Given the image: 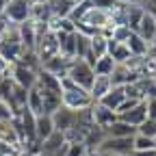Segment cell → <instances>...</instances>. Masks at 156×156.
I'll return each mask as SVG.
<instances>
[{"mask_svg": "<svg viewBox=\"0 0 156 156\" xmlns=\"http://www.w3.org/2000/svg\"><path fill=\"white\" fill-rule=\"evenodd\" d=\"M67 78L80 89H87L93 85V78H95V72L93 67L85 61V58H72V63L67 67Z\"/></svg>", "mask_w": 156, "mask_h": 156, "instance_id": "6da1fadb", "label": "cell"}, {"mask_svg": "<svg viewBox=\"0 0 156 156\" xmlns=\"http://www.w3.org/2000/svg\"><path fill=\"white\" fill-rule=\"evenodd\" d=\"M61 102L65 108L69 111H87L91 108L95 102H93V98L87 89H80V87H74V89H67L61 93Z\"/></svg>", "mask_w": 156, "mask_h": 156, "instance_id": "7a4b0ae2", "label": "cell"}, {"mask_svg": "<svg viewBox=\"0 0 156 156\" xmlns=\"http://www.w3.org/2000/svg\"><path fill=\"white\" fill-rule=\"evenodd\" d=\"M95 152H100V154L132 156L134 154V136H106Z\"/></svg>", "mask_w": 156, "mask_h": 156, "instance_id": "3957f363", "label": "cell"}, {"mask_svg": "<svg viewBox=\"0 0 156 156\" xmlns=\"http://www.w3.org/2000/svg\"><path fill=\"white\" fill-rule=\"evenodd\" d=\"M2 17L13 24H24L33 20V2L30 0H9Z\"/></svg>", "mask_w": 156, "mask_h": 156, "instance_id": "277c9868", "label": "cell"}, {"mask_svg": "<svg viewBox=\"0 0 156 156\" xmlns=\"http://www.w3.org/2000/svg\"><path fill=\"white\" fill-rule=\"evenodd\" d=\"M9 76H11V80L20 87H24L26 91L35 89L37 87V69H30L22 63H13L9 67Z\"/></svg>", "mask_w": 156, "mask_h": 156, "instance_id": "5b68a950", "label": "cell"}, {"mask_svg": "<svg viewBox=\"0 0 156 156\" xmlns=\"http://www.w3.org/2000/svg\"><path fill=\"white\" fill-rule=\"evenodd\" d=\"M37 58H39V63H46L48 58H52L54 54H58V39H56V33H44V35H39L37 37Z\"/></svg>", "mask_w": 156, "mask_h": 156, "instance_id": "8992f818", "label": "cell"}, {"mask_svg": "<svg viewBox=\"0 0 156 156\" xmlns=\"http://www.w3.org/2000/svg\"><path fill=\"white\" fill-rule=\"evenodd\" d=\"M78 115H80V111H69V108H65V106H61L54 115H52V122H54V130H58V132H67V130H72L76 124H78Z\"/></svg>", "mask_w": 156, "mask_h": 156, "instance_id": "52a82bcc", "label": "cell"}, {"mask_svg": "<svg viewBox=\"0 0 156 156\" xmlns=\"http://www.w3.org/2000/svg\"><path fill=\"white\" fill-rule=\"evenodd\" d=\"M91 115H93V126H100V128H104V130L119 119V115H117L115 111L106 108V106L100 104V102H95V104L91 106Z\"/></svg>", "mask_w": 156, "mask_h": 156, "instance_id": "ba28073f", "label": "cell"}, {"mask_svg": "<svg viewBox=\"0 0 156 156\" xmlns=\"http://www.w3.org/2000/svg\"><path fill=\"white\" fill-rule=\"evenodd\" d=\"M108 54V37H104L102 33H98L91 37V48H89V56L85 58V61L93 67V63L98 61V58H102Z\"/></svg>", "mask_w": 156, "mask_h": 156, "instance_id": "9c48e42d", "label": "cell"}, {"mask_svg": "<svg viewBox=\"0 0 156 156\" xmlns=\"http://www.w3.org/2000/svg\"><path fill=\"white\" fill-rule=\"evenodd\" d=\"M37 24L33 22V20H28V22L20 24V39H22V48L24 50H30L35 52L37 48Z\"/></svg>", "mask_w": 156, "mask_h": 156, "instance_id": "30bf717a", "label": "cell"}, {"mask_svg": "<svg viewBox=\"0 0 156 156\" xmlns=\"http://www.w3.org/2000/svg\"><path fill=\"white\" fill-rule=\"evenodd\" d=\"M119 119H122V122H126V124H130L132 128L139 130V126L147 119V106H145V102H139L134 108H130V111L122 113V115H119Z\"/></svg>", "mask_w": 156, "mask_h": 156, "instance_id": "8fae6325", "label": "cell"}, {"mask_svg": "<svg viewBox=\"0 0 156 156\" xmlns=\"http://www.w3.org/2000/svg\"><path fill=\"white\" fill-rule=\"evenodd\" d=\"M69 58H65L61 52L58 54H54L52 58H48V61L41 65V69H46V72H50V74H54V76H58V78H63V76H67V67H69Z\"/></svg>", "mask_w": 156, "mask_h": 156, "instance_id": "7c38bea8", "label": "cell"}, {"mask_svg": "<svg viewBox=\"0 0 156 156\" xmlns=\"http://www.w3.org/2000/svg\"><path fill=\"white\" fill-rule=\"evenodd\" d=\"M63 147H65V134L58 130H54L46 141H41V154L46 156H54L58 152H63Z\"/></svg>", "mask_w": 156, "mask_h": 156, "instance_id": "4fadbf2b", "label": "cell"}, {"mask_svg": "<svg viewBox=\"0 0 156 156\" xmlns=\"http://www.w3.org/2000/svg\"><path fill=\"white\" fill-rule=\"evenodd\" d=\"M37 87L41 91H54V93H61V78L46 72V69H39L37 72Z\"/></svg>", "mask_w": 156, "mask_h": 156, "instance_id": "5bb4252c", "label": "cell"}, {"mask_svg": "<svg viewBox=\"0 0 156 156\" xmlns=\"http://www.w3.org/2000/svg\"><path fill=\"white\" fill-rule=\"evenodd\" d=\"M111 89H113L111 76H95V78H93V85L89 87V93H91V98H93V102H100Z\"/></svg>", "mask_w": 156, "mask_h": 156, "instance_id": "9a60e30c", "label": "cell"}, {"mask_svg": "<svg viewBox=\"0 0 156 156\" xmlns=\"http://www.w3.org/2000/svg\"><path fill=\"white\" fill-rule=\"evenodd\" d=\"M134 33L139 35L141 39H145L147 44H152L154 41V35H156V20L145 11V15L141 17V22H139V26L134 28Z\"/></svg>", "mask_w": 156, "mask_h": 156, "instance_id": "2e32d148", "label": "cell"}, {"mask_svg": "<svg viewBox=\"0 0 156 156\" xmlns=\"http://www.w3.org/2000/svg\"><path fill=\"white\" fill-rule=\"evenodd\" d=\"M52 132H54L52 115H39L37 122H35V139H37V141H46Z\"/></svg>", "mask_w": 156, "mask_h": 156, "instance_id": "e0dca14e", "label": "cell"}, {"mask_svg": "<svg viewBox=\"0 0 156 156\" xmlns=\"http://www.w3.org/2000/svg\"><path fill=\"white\" fill-rule=\"evenodd\" d=\"M126 100V91H124V87H113L102 100H100V104H104L106 108H111V111H115L117 113V108L122 106V102Z\"/></svg>", "mask_w": 156, "mask_h": 156, "instance_id": "ac0fdd59", "label": "cell"}, {"mask_svg": "<svg viewBox=\"0 0 156 156\" xmlns=\"http://www.w3.org/2000/svg\"><path fill=\"white\" fill-rule=\"evenodd\" d=\"M39 89V87H37ZM41 91V89H39ZM41 98H44V115H54L58 108L63 106L61 102V93H54V91H41Z\"/></svg>", "mask_w": 156, "mask_h": 156, "instance_id": "d6986e66", "label": "cell"}, {"mask_svg": "<svg viewBox=\"0 0 156 156\" xmlns=\"http://www.w3.org/2000/svg\"><path fill=\"white\" fill-rule=\"evenodd\" d=\"M126 46H128V50H130L132 56H147V48H150V44L145 41V39H141L136 33L130 35V39L126 41Z\"/></svg>", "mask_w": 156, "mask_h": 156, "instance_id": "ffe728a7", "label": "cell"}, {"mask_svg": "<svg viewBox=\"0 0 156 156\" xmlns=\"http://www.w3.org/2000/svg\"><path fill=\"white\" fill-rule=\"evenodd\" d=\"M74 44H76V58H87L91 48V37L85 33H74Z\"/></svg>", "mask_w": 156, "mask_h": 156, "instance_id": "44dd1931", "label": "cell"}, {"mask_svg": "<svg viewBox=\"0 0 156 156\" xmlns=\"http://www.w3.org/2000/svg\"><path fill=\"white\" fill-rule=\"evenodd\" d=\"M26 106H28V111H30L35 117L44 115V98H41V91H39L37 87L28 91V102H26Z\"/></svg>", "mask_w": 156, "mask_h": 156, "instance_id": "7402d4cb", "label": "cell"}, {"mask_svg": "<svg viewBox=\"0 0 156 156\" xmlns=\"http://www.w3.org/2000/svg\"><path fill=\"white\" fill-rule=\"evenodd\" d=\"M134 134H136V128H132L122 119H117L113 126L106 128V136H134Z\"/></svg>", "mask_w": 156, "mask_h": 156, "instance_id": "603a6c76", "label": "cell"}, {"mask_svg": "<svg viewBox=\"0 0 156 156\" xmlns=\"http://www.w3.org/2000/svg\"><path fill=\"white\" fill-rule=\"evenodd\" d=\"M50 11L54 17H69L72 9H74V2L72 0H50Z\"/></svg>", "mask_w": 156, "mask_h": 156, "instance_id": "cb8c5ba5", "label": "cell"}, {"mask_svg": "<svg viewBox=\"0 0 156 156\" xmlns=\"http://www.w3.org/2000/svg\"><path fill=\"white\" fill-rule=\"evenodd\" d=\"M115 65H117V63L113 61V56L106 54V56L98 58V61L93 63V72H95V76H111L113 69H115Z\"/></svg>", "mask_w": 156, "mask_h": 156, "instance_id": "d4e9b609", "label": "cell"}, {"mask_svg": "<svg viewBox=\"0 0 156 156\" xmlns=\"http://www.w3.org/2000/svg\"><path fill=\"white\" fill-rule=\"evenodd\" d=\"M134 30H130L128 26H122V24H115L113 28H111V35H108V39H113V41H117V44H126L128 39H130V35H132Z\"/></svg>", "mask_w": 156, "mask_h": 156, "instance_id": "484cf974", "label": "cell"}, {"mask_svg": "<svg viewBox=\"0 0 156 156\" xmlns=\"http://www.w3.org/2000/svg\"><path fill=\"white\" fill-rule=\"evenodd\" d=\"M156 150V141L150 136H143L136 132L134 134V152H154Z\"/></svg>", "mask_w": 156, "mask_h": 156, "instance_id": "4316f807", "label": "cell"}, {"mask_svg": "<svg viewBox=\"0 0 156 156\" xmlns=\"http://www.w3.org/2000/svg\"><path fill=\"white\" fill-rule=\"evenodd\" d=\"M89 147L85 143H67L65 145V156H87Z\"/></svg>", "mask_w": 156, "mask_h": 156, "instance_id": "83f0119b", "label": "cell"}, {"mask_svg": "<svg viewBox=\"0 0 156 156\" xmlns=\"http://www.w3.org/2000/svg\"><path fill=\"white\" fill-rule=\"evenodd\" d=\"M136 132L143 134V136H150V139L156 141V119H145V122L139 126V130H136Z\"/></svg>", "mask_w": 156, "mask_h": 156, "instance_id": "f1b7e54d", "label": "cell"}, {"mask_svg": "<svg viewBox=\"0 0 156 156\" xmlns=\"http://www.w3.org/2000/svg\"><path fill=\"white\" fill-rule=\"evenodd\" d=\"M15 119V111L7 100H0V122H13Z\"/></svg>", "mask_w": 156, "mask_h": 156, "instance_id": "f546056e", "label": "cell"}, {"mask_svg": "<svg viewBox=\"0 0 156 156\" xmlns=\"http://www.w3.org/2000/svg\"><path fill=\"white\" fill-rule=\"evenodd\" d=\"M91 7H95V9H102V11H108V13H113L117 7H119V2L117 0H91Z\"/></svg>", "mask_w": 156, "mask_h": 156, "instance_id": "4dcf8cb0", "label": "cell"}, {"mask_svg": "<svg viewBox=\"0 0 156 156\" xmlns=\"http://www.w3.org/2000/svg\"><path fill=\"white\" fill-rule=\"evenodd\" d=\"M145 106H147V119H156V98H147Z\"/></svg>", "mask_w": 156, "mask_h": 156, "instance_id": "1f68e13d", "label": "cell"}, {"mask_svg": "<svg viewBox=\"0 0 156 156\" xmlns=\"http://www.w3.org/2000/svg\"><path fill=\"white\" fill-rule=\"evenodd\" d=\"M143 9L156 20V0H145V5H143Z\"/></svg>", "mask_w": 156, "mask_h": 156, "instance_id": "d6a6232c", "label": "cell"}, {"mask_svg": "<svg viewBox=\"0 0 156 156\" xmlns=\"http://www.w3.org/2000/svg\"><path fill=\"white\" fill-rule=\"evenodd\" d=\"M119 5H145V0H117Z\"/></svg>", "mask_w": 156, "mask_h": 156, "instance_id": "836d02e7", "label": "cell"}, {"mask_svg": "<svg viewBox=\"0 0 156 156\" xmlns=\"http://www.w3.org/2000/svg\"><path fill=\"white\" fill-rule=\"evenodd\" d=\"M147 56H150V58H156V44H154V41H152L150 48H147Z\"/></svg>", "mask_w": 156, "mask_h": 156, "instance_id": "e575fe53", "label": "cell"}, {"mask_svg": "<svg viewBox=\"0 0 156 156\" xmlns=\"http://www.w3.org/2000/svg\"><path fill=\"white\" fill-rule=\"evenodd\" d=\"M33 5H46V2H50V0H30Z\"/></svg>", "mask_w": 156, "mask_h": 156, "instance_id": "d590c367", "label": "cell"}, {"mask_svg": "<svg viewBox=\"0 0 156 156\" xmlns=\"http://www.w3.org/2000/svg\"><path fill=\"white\" fill-rule=\"evenodd\" d=\"M22 156H46V154H41V152H37V154H22Z\"/></svg>", "mask_w": 156, "mask_h": 156, "instance_id": "8d00e7d4", "label": "cell"}, {"mask_svg": "<svg viewBox=\"0 0 156 156\" xmlns=\"http://www.w3.org/2000/svg\"><path fill=\"white\" fill-rule=\"evenodd\" d=\"M87 156H102V154H100V152H89Z\"/></svg>", "mask_w": 156, "mask_h": 156, "instance_id": "74e56055", "label": "cell"}, {"mask_svg": "<svg viewBox=\"0 0 156 156\" xmlns=\"http://www.w3.org/2000/svg\"><path fill=\"white\" fill-rule=\"evenodd\" d=\"M102 156H119V154H102Z\"/></svg>", "mask_w": 156, "mask_h": 156, "instance_id": "f35d334b", "label": "cell"}, {"mask_svg": "<svg viewBox=\"0 0 156 156\" xmlns=\"http://www.w3.org/2000/svg\"><path fill=\"white\" fill-rule=\"evenodd\" d=\"M154 44H156V35H154Z\"/></svg>", "mask_w": 156, "mask_h": 156, "instance_id": "ab89813d", "label": "cell"}]
</instances>
